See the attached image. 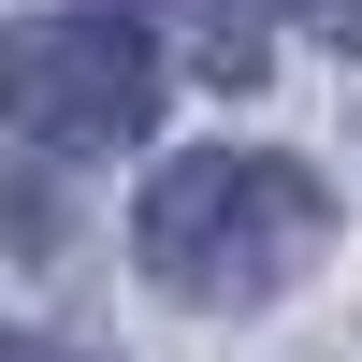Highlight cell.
Instances as JSON below:
<instances>
[{"label": "cell", "instance_id": "6da1fadb", "mask_svg": "<svg viewBox=\"0 0 362 362\" xmlns=\"http://www.w3.org/2000/svg\"><path fill=\"white\" fill-rule=\"evenodd\" d=\"M131 247H145V276H160L174 305H276L290 276L334 261V189H319L305 160L189 145V160H160Z\"/></svg>", "mask_w": 362, "mask_h": 362}, {"label": "cell", "instance_id": "7a4b0ae2", "mask_svg": "<svg viewBox=\"0 0 362 362\" xmlns=\"http://www.w3.org/2000/svg\"><path fill=\"white\" fill-rule=\"evenodd\" d=\"M145 116H160L145 29H116V15H29V29H0V131L102 160V145H145Z\"/></svg>", "mask_w": 362, "mask_h": 362}, {"label": "cell", "instance_id": "3957f363", "mask_svg": "<svg viewBox=\"0 0 362 362\" xmlns=\"http://www.w3.org/2000/svg\"><path fill=\"white\" fill-rule=\"evenodd\" d=\"M261 29H319V44H348L362 58V0H247Z\"/></svg>", "mask_w": 362, "mask_h": 362}]
</instances>
